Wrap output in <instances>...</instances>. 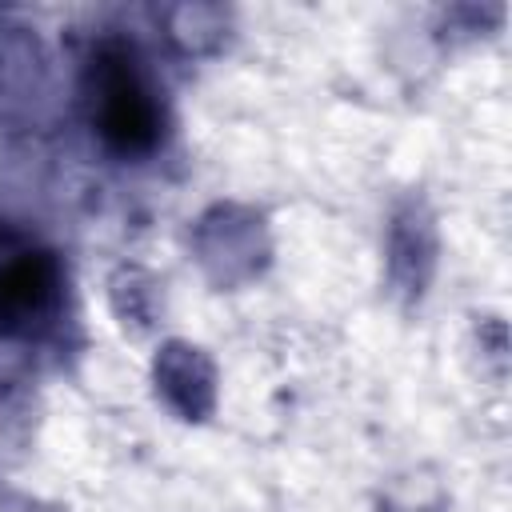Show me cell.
Instances as JSON below:
<instances>
[{
	"mask_svg": "<svg viewBox=\"0 0 512 512\" xmlns=\"http://www.w3.org/2000/svg\"><path fill=\"white\" fill-rule=\"evenodd\" d=\"M92 88H96V128L108 148L124 156H140L160 136L156 100L124 44H104L92 60Z\"/></svg>",
	"mask_w": 512,
	"mask_h": 512,
	"instance_id": "obj_1",
	"label": "cell"
},
{
	"mask_svg": "<svg viewBox=\"0 0 512 512\" xmlns=\"http://www.w3.org/2000/svg\"><path fill=\"white\" fill-rule=\"evenodd\" d=\"M56 260L48 252H16L0 264V332L24 328L56 296Z\"/></svg>",
	"mask_w": 512,
	"mask_h": 512,
	"instance_id": "obj_2",
	"label": "cell"
}]
</instances>
